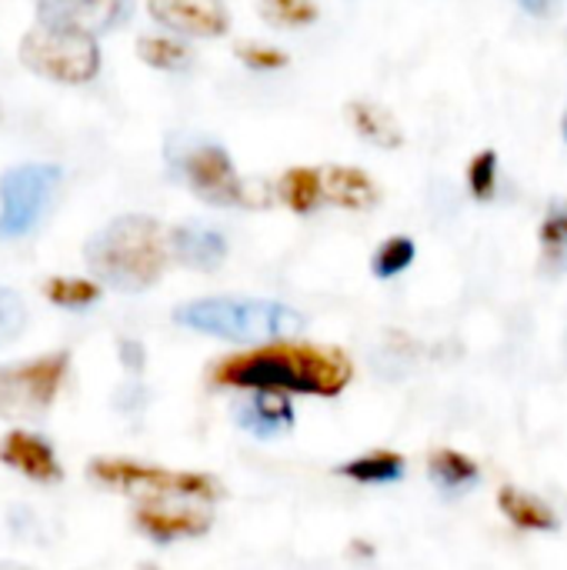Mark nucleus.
Returning <instances> with one entry per match:
<instances>
[{
  "mask_svg": "<svg viewBox=\"0 0 567 570\" xmlns=\"http://www.w3.org/2000/svg\"><path fill=\"white\" fill-rule=\"evenodd\" d=\"M147 13L177 37L214 40L231 30V10L224 0H147Z\"/></svg>",
  "mask_w": 567,
  "mask_h": 570,
  "instance_id": "10",
  "label": "nucleus"
},
{
  "mask_svg": "<svg viewBox=\"0 0 567 570\" xmlns=\"http://www.w3.org/2000/svg\"><path fill=\"white\" fill-rule=\"evenodd\" d=\"M234 57L254 73H274V70L291 67V57L281 47H271V43H261V40H241L234 47Z\"/></svg>",
  "mask_w": 567,
  "mask_h": 570,
  "instance_id": "27",
  "label": "nucleus"
},
{
  "mask_svg": "<svg viewBox=\"0 0 567 570\" xmlns=\"http://www.w3.org/2000/svg\"><path fill=\"white\" fill-rule=\"evenodd\" d=\"M84 261L97 284L120 294H140L167 271L170 240L160 220L147 214H124L84 244Z\"/></svg>",
  "mask_w": 567,
  "mask_h": 570,
  "instance_id": "2",
  "label": "nucleus"
},
{
  "mask_svg": "<svg viewBox=\"0 0 567 570\" xmlns=\"http://www.w3.org/2000/svg\"><path fill=\"white\" fill-rule=\"evenodd\" d=\"M428 474L441 491H465L481 481L478 461L461 451H451V448H441L428 458Z\"/></svg>",
  "mask_w": 567,
  "mask_h": 570,
  "instance_id": "19",
  "label": "nucleus"
},
{
  "mask_svg": "<svg viewBox=\"0 0 567 570\" xmlns=\"http://www.w3.org/2000/svg\"><path fill=\"white\" fill-rule=\"evenodd\" d=\"M134 50H137V57H140L147 67L167 70V73L184 70V67H190V60H194L190 47H187L184 40H177V37H167V33H144V37H137Z\"/></svg>",
  "mask_w": 567,
  "mask_h": 570,
  "instance_id": "21",
  "label": "nucleus"
},
{
  "mask_svg": "<svg viewBox=\"0 0 567 570\" xmlns=\"http://www.w3.org/2000/svg\"><path fill=\"white\" fill-rule=\"evenodd\" d=\"M338 474L351 478L358 484H394L404 478V458L394 451H371V454H361V458L341 464Z\"/></svg>",
  "mask_w": 567,
  "mask_h": 570,
  "instance_id": "20",
  "label": "nucleus"
},
{
  "mask_svg": "<svg viewBox=\"0 0 567 570\" xmlns=\"http://www.w3.org/2000/svg\"><path fill=\"white\" fill-rule=\"evenodd\" d=\"M561 130H565V140H567V114H565V120H561Z\"/></svg>",
  "mask_w": 567,
  "mask_h": 570,
  "instance_id": "30",
  "label": "nucleus"
},
{
  "mask_svg": "<svg viewBox=\"0 0 567 570\" xmlns=\"http://www.w3.org/2000/svg\"><path fill=\"white\" fill-rule=\"evenodd\" d=\"M177 174L194 197L211 207H247L251 194L244 177L237 174L231 154L214 140H194L177 157Z\"/></svg>",
  "mask_w": 567,
  "mask_h": 570,
  "instance_id": "8",
  "label": "nucleus"
},
{
  "mask_svg": "<svg viewBox=\"0 0 567 570\" xmlns=\"http://www.w3.org/2000/svg\"><path fill=\"white\" fill-rule=\"evenodd\" d=\"M20 63L50 83L80 87L100 73V47L90 33L37 23L20 40Z\"/></svg>",
  "mask_w": 567,
  "mask_h": 570,
  "instance_id": "4",
  "label": "nucleus"
},
{
  "mask_svg": "<svg viewBox=\"0 0 567 570\" xmlns=\"http://www.w3.org/2000/svg\"><path fill=\"white\" fill-rule=\"evenodd\" d=\"M234 421L241 431L271 441L294 428V404L284 391H251L247 401L234 404Z\"/></svg>",
  "mask_w": 567,
  "mask_h": 570,
  "instance_id": "12",
  "label": "nucleus"
},
{
  "mask_svg": "<svg viewBox=\"0 0 567 570\" xmlns=\"http://www.w3.org/2000/svg\"><path fill=\"white\" fill-rule=\"evenodd\" d=\"M498 180H501V160H498V150H478L471 160H468V190L475 200H495L498 194Z\"/></svg>",
  "mask_w": 567,
  "mask_h": 570,
  "instance_id": "26",
  "label": "nucleus"
},
{
  "mask_svg": "<svg viewBox=\"0 0 567 570\" xmlns=\"http://www.w3.org/2000/svg\"><path fill=\"white\" fill-rule=\"evenodd\" d=\"M87 474L97 484L107 488H124V491H150V494H164V498H190V501H217L221 498V484L211 474H190V471H164V468H150L140 461H127V458H97L90 461Z\"/></svg>",
  "mask_w": 567,
  "mask_h": 570,
  "instance_id": "7",
  "label": "nucleus"
},
{
  "mask_svg": "<svg viewBox=\"0 0 567 570\" xmlns=\"http://www.w3.org/2000/svg\"><path fill=\"white\" fill-rule=\"evenodd\" d=\"M134 521L157 544H170L177 538H204L211 531L207 511H170L164 504H140Z\"/></svg>",
  "mask_w": 567,
  "mask_h": 570,
  "instance_id": "15",
  "label": "nucleus"
},
{
  "mask_svg": "<svg viewBox=\"0 0 567 570\" xmlns=\"http://www.w3.org/2000/svg\"><path fill=\"white\" fill-rule=\"evenodd\" d=\"M541 267L548 274H567V204H555L541 220Z\"/></svg>",
  "mask_w": 567,
  "mask_h": 570,
  "instance_id": "22",
  "label": "nucleus"
},
{
  "mask_svg": "<svg viewBox=\"0 0 567 570\" xmlns=\"http://www.w3.org/2000/svg\"><path fill=\"white\" fill-rule=\"evenodd\" d=\"M174 321L187 331L234 341V344H257V341H281L304 327V317L277 301H254V297H201L187 301L174 311Z\"/></svg>",
  "mask_w": 567,
  "mask_h": 570,
  "instance_id": "3",
  "label": "nucleus"
},
{
  "mask_svg": "<svg viewBox=\"0 0 567 570\" xmlns=\"http://www.w3.org/2000/svg\"><path fill=\"white\" fill-rule=\"evenodd\" d=\"M43 297L67 311H84L100 301V284L87 277H50L43 284Z\"/></svg>",
  "mask_w": 567,
  "mask_h": 570,
  "instance_id": "23",
  "label": "nucleus"
},
{
  "mask_svg": "<svg viewBox=\"0 0 567 570\" xmlns=\"http://www.w3.org/2000/svg\"><path fill=\"white\" fill-rule=\"evenodd\" d=\"M277 197L291 214H314L324 204V180L321 167H287L277 180Z\"/></svg>",
  "mask_w": 567,
  "mask_h": 570,
  "instance_id": "17",
  "label": "nucleus"
},
{
  "mask_svg": "<svg viewBox=\"0 0 567 570\" xmlns=\"http://www.w3.org/2000/svg\"><path fill=\"white\" fill-rule=\"evenodd\" d=\"M0 461L10 471L30 478L37 484H57L63 478V468H60L53 448L43 438L30 434V431H10V434H3V441H0Z\"/></svg>",
  "mask_w": 567,
  "mask_h": 570,
  "instance_id": "11",
  "label": "nucleus"
},
{
  "mask_svg": "<svg viewBox=\"0 0 567 570\" xmlns=\"http://www.w3.org/2000/svg\"><path fill=\"white\" fill-rule=\"evenodd\" d=\"M0 570H23V568H0Z\"/></svg>",
  "mask_w": 567,
  "mask_h": 570,
  "instance_id": "31",
  "label": "nucleus"
},
{
  "mask_svg": "<svg viewBox=\"0 0 567 570\" xmlns=\"http://www.w3.org/2000/svg\"><path fill=\"white\" fill-rule=\"evenodd\" d=\"M321 180H324V204H334L341 210L364 214L381 200V187L361 167L328 164V167H321Z\"/></svg>",
  "mask_w": 567,
  "mask_h": 570,
  "instance_id": "14",
  "label": "nucleus"
},
{
  "mask_svg": "<svg viewBox=\"0 0 567 570\" xmlns=\"http://www.w3.org/2000/svg\"><path fill=\"white\" fill-rule=\"evenodd\" d=\"M344 114H348V124L354 127V134L361 140H368V144H374L381 150H398L404 144V130H401V124L394 120V114L388 107L358 97V100H348Z\"/></svg>",
  "mask_w": 567,
  "mask_h": 570,
  "instance_id": "16",
  "label": "nucleus"
},
{
  "mask_svg": "<svg viewBox=\"0 0 567 570\" xmlns=\"http://www.w3.org/2000/svg\"><path fill=\"white\" fill-rule=\"evenodd\" d=\"M70 371L63 351L0 367V421H37L60 394Z\"/></svg>",
  "mask_w": 567,
  "mask_h": 570,
  "instance_id": "6",
  "label": "nucleus"
},
{
  "mask_svg": "<svg viewBox=\"0 0 567 570\" xmlns=\"http://www.w3.org/2000/svg\"><path fill=\"white\" fill-rule=\"evenodd\" d=\"M134 0H37V20L77 33H110L130 17Z\"/></svg>",
  "mask_w": 567,
  "mask_h": 570,
  "instance_id": "9",
  "label": "nucleus"
},
{
  "mask_svg": "<svg viewBox=\"0 0 567 570\" xmlns=\"http://www.w3.org/2000/svg\"><path fill=\"white\" fill-rule=\"evenodd\" d=\"M498 508L521 531H558V514L545 501H538V498H531V494H525L518 488H501L498 491Z\"/></svg>",
  "mask_w": 567,
  "mask_h": 570,
  "instance_id": "18",
  "label": "nucleus"
},
{
  "mask_svg": "<svg viewBox=\"0 0 567 570\" xmlns=\"http://www.w3.org/2000/svg\"><path fill=\"white\" fill-rule=\"evenodd\" d=\"M414 257H418V244H414L411 237H404V234H394V237H388V240L374 250L371 271H374V277L391 281V277L404 274V271L414 264Z\"/></svg>",
  "mask_w": 567,
  "mask_h": 570,
  "instance_id": "24",
  "label": "nucleus"
},
{
  "mask_svg": "<svg viewBox=\"0 0 567 570\" xmlns=\"http://www.w3.org/2000/svg\"><path fill=\"white\" fill-rule=\"evenodd\" d=\"M261 17L281 30H297V27H311L321 17V7L314 0H261L257 3Z\"/></svg>",
  "mask_w": 567,
  "mask_h": 570,
  "instance_id": "25",
  "label": "nucleus"
},
{
  "mask_svg": "<svg viewBox=\"0 0 567 570\" xmlns=\"http://www.w3.org/2000/svg\"><path fill=\"white\" fill-rule=\"evenodd\" d=\"M351 377H354V364L344 351L314 347V344H284V341L244 354H231L211 367L214 387L284 391V394H307V397H338L351 384Z\"/></svg>",
  "mask_w": 567,
  "mask_h": 570,
  "instance_id": "1",
  "label": "nucleus"
},
{
  "mask_svg": "<svg viewBox=\"0 0 567 570\" xmlns=\"http://www.w3.org/2000/svg\"><path fill=\"white\" fill-rule=\"evenodd\" d=\"M63 170L50 160H27L0 177V240L27 237L47 214Z\"/></svg>",
  "mask_w": 567,
  "mask_h": 570,
  "instance_id": "5",
  "label": "nucleus"
},
{
  "mask_svg": "<svg viewBox=\"0 0 567 570\" xmlns=\"http://www.w3.org/2000/svg\"><path fill=\"white\" fill-rule=\"evenodd\" d=\"M518 3H521V10H528L531 17H545V20H548V17H555V13L561 10L565 0H518Z\"/></svg>",
  "mask_w": 567,
  "mask_h": 570,
  "instance_id": "29",
  "label": "nucleus"
},
{
  "mask_svg": "<svg viewBox=\"0 0 567 570\" xmlns=\"http://www.w3.org/2000/svg\"><path fill=\"white\" fill-rule=\"evenodd\" d=\"M170 240V261L190 267V271H217L227 261V237L204 224H180L167 230Z\"/></svg>",
  "mask_w": 567,
  "mask_h": 570,
  "instance_id": "13",
  "label": "nucleus"
},
{
  "mask_svg": "<svg viewBox=\"0 0 567 570\" xmlns=\"http://www.w3.org/2000/svg\"><path fill=\"white\" fill-rule=\"evenodd\" d=\"M27 324V304L17 291L0 287V347L10 344Z\"/></svg>",
  "mask_w": 567,
  "mask_h": 570,
  "instance_id": "28",
  "label": "nucleus"
}]
</instances>
